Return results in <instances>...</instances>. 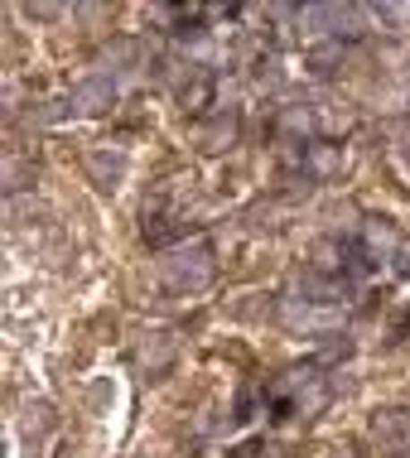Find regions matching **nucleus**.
I'll use <instances>...</instances> for the list:
<instances>
[{
  "label": "nucleus",
  "mask_w": 410,
  "mask_h": 458,
  "mask_svg": "<svg viewBox=\"0 0 410 458\" xmlns=\"http://www.w3.org/2000/svg\"><path fill=\"white\" fill-rule=\"evenodd\" d=\"M213 251L208 246H189V251H174L169 261H159V280L169 284L174 294H193L213 280Z\"/></svg>",
  "instance_id": "f257e3e1"
},
{
  "label": "nucleus",
  "mask_w": 410,
  "mask_h": 458,
  "mask_svg": "<svg viewBox=\"0 0 410 458\" xmlns=\"http://www.w3.org/2000/svg\"><path fill=\"white\" fill-rule=\"evenodd\" d=\"M363 5H309L300 10V24H309V34H329V39H357L367 30Z\"/></svg>",
  "instance_id": "f03ea898"
},
{
  "label": "nucleus",
  "mask_w": 410,
  "mask_h": 458,
  "mask_svg": "<svg viewBox=\"0 0 410 458\" xmlns=\"http://www.w3.org/2000/svg\"><path fill=\"white\" fill-rule=\"evenodd\" d=\"M237 135H242V121H237V111H218L213 121H203L198 126V150L203 155H222V150H232L237 145Z\"/></svg>",
  "instance_id": "7ed1b4c3"
},
{
  "label": "nucleus",
  "mask_w": 410,
  "mask_h": 458,
  "mask_svg": "<svg viewBox=\"0 0 410 458\" xmlns=\"http://www.w3.org/2000/svg\"><path fill=\"white\" fill-rule=\"evenodd\" d=\"M111 102H116V82H111V78H87V82L73 88L68 111H73V116H102Z\"/></svg>",
  "instance_id": "20e7f679"
},
{
  "label": "nucleus",
  "mask_w": 410,
  "mask_h": 458,
  "mask_svg": "<svg viewBox=\"0 0 410 458\" xmlns=\"http://www.w3.org/2000/svg\"><path fill=\"white\" fill-rule=\"evenodd\" d=\"M304 174L314 179V183L338 179V174H343V145H333V140H309V145H304Z\"/></svg>",
  "instance_id": "39448f33"
},
{
  "label": "nucleus",
  "mask_w": 410,
  "mask_h": 458,
  "mask_svg": "<svg viewBox=\"0 0 410 458\" xmlns=\"http://www.w3.org/2000/svg\"><path fill=\"white\" fill-rule=\"evenodd\" d=\"M363 246L372 261H391L396 251H401V227H396L391 217H367L363 222Z\"/></svg>",
  "instance_id": "423d86ee"
},
{
  "label": "nucleus",
  "mask_w": 410,
  "mask_h": 458,
  "mask_svg": "<svg viewBox=\"0 0 410 458\" xmlns=\"http://www.w3.org/2000/svg\"><path fill=\"white\" fill-rule=\"evenodd\" d=\"M135 362L150 371V377L169 371V362H174V338H169V333H145L141 348H135Z\"/></svg>",
  "instance_id": "0eeeda50"
},
{
  "label": "nucleus",
  "mask_w": 410,
  "mask_h": 458,
  "mask_svg": "<svg viewBox=\"0 0 410 458\" xmlns=\"http://www.w3.org/2000/svg\"><path fill=\"white\" fill-rule=\"evenodd\" d=\"M343 58H347L343 39H324V44H309L304 48V68L314 72V78H333V72L343 68Z\"/></svg>",
  "instance_id": "6e6552de"
},
{
  "label": "nucleus",
  "mask_w": 410,
  "mask_h": 458,
  "mask_svg": "<svg viewBox=\"0 0 410 458\" xmlns=\"http://www.w3.org/2000/svg\"><path fill=\"white\" fill-rule=\"evenodd\" d=\"M309 266H314V276H343L347 246L338 237H319L314 246H309Z\"/></svg>",
  "instance_id": "1a4fd4ad"
},
{
  "label": "nucleus",
  "mask_w": 410,
  "mask_h": 458,
  "mask_svg": "<svg viewBox=\"0 0 410 458\" xmlns=\"http://www.w3.org/2000/svg\"><path fill=\"white\" fill-rule=\"evenodd\" d=\"M338 309H300V304H285V324L290 328H309V333H329V328H338Z\"/></svg>",
  "instance_id": "9d476101"
},
{
  "label": "nucleus",
  "mask_w": 410,
  "mask_h": 458,
  "mask_svg": "<svg viewBox=\"0 0 410 458\" xmlns=\"http://www.w3.org/2000/svg\"><path fill=\"white\" fill-rule=\"evenodd\" d=\"M121 169H126V159H121V155H107V150H92V155H87V174H92V183H97L102 193H111V189L121 183Z\"/></svg>",
  "instance_id": "9b49d317"
},
{
  "label": "nucleus",
  "mask_w": 410,
  "mask_h": 458,
  "mask_svg": "<svg viewBox=\"0 0 410 458\" xmlns=\"http://www.w3.org/2000/svg\"><path fill=\"white\" fill-rule=\"evenodd\" d=\"M372 435L387 444H406L410 439V411H377L372 415Z\"/></svg>",
  "instance_id": "f8f14e48"
},
{
  "label": "nucleus",
  "mask_w": 410,
  "mask_h": 458,
  "mask_svg": "<svg viewBox=\"0 0 410 458\" xmlns=\"http://www.w3.org/2000/svg\"><path fill=\"white\" fill-rule=\"evenodd\" d=\"M179 102H184V111H203L213 102V78H208V72H193V82L179 88Z\"/></svg>",
  "instance_id": "ddd939ff"
},
{
  "label": "nucleus",
  "mask_w": 410,
  "mask_h": 458,
  "mask_svg": "<svg viewBox=\"0 0 410 458\" xmlns=\"http://www.w3.org/2000/svg\"><path fill=\"white\" fill-rule=\"evenodd\" d=\"M102 64H111V68H135V64H141V44H135V39H116V44L102 54Z\"/></svg>",
  "instance_id": "4468645a"
},
{
  "label": "nucleus",
  "mask_w": 410,
  "mask_h": 458,
  "mask_svg": "<svg viewBox=\"0 0 410 458\" xmlns=\"http://www.w3.org/2000/svg\"><path fill=\"white\" fill-rule=\"evenodd\" d=\"M280 126L295 131V135H309V131H314V111H309V106H285L280 111Z\"/></svg>",
  "instance_id": "2eb2a0df"
},
{
  "label": "nucleus",
  "mask_w": 410,
  "mask_h": 458,
  "mask_svg": "<svg viewBox=\"0 0 410 458\" xmlns=\"http://www.w3.org/2000/svg\"><path fill=\"white\" fill-rule=\"evenodd\" d=\"M48 425H54V405H48V401H34L30 411H24V429H30V435H44Z\"/></svg>",
  "instance_id": "dca6fc26"
},
{
  "label": "nucleus",
  "mask_w": 410,
  "mask_h": 458,
  "mask_svg": "<svg viewBox=\"0 0 410 458\" xmlns=\"http://www.w3.org/2000/svg\"><path fill=\"white\" fill-rule=\"evenodd\" d=\"M30 15L34 20H54V15H64V10H58V5H30Z\"/></svg>",
  "instance_id": "f3484780"
},
{
  "label": "nucleus",
  "mask_w": 410,
  "mask_h": 458,
  "mask_svg": "<svg viewBox=\"0 0 410 458\" xmlns=\"http://www.w3.org/2000/svg\"><path fill=\"white\" fill-rule=\"evenodd\" d=\"M333 458H357V454H353V449H338V454H333Z\"/></svg>",
  "instance_id": "a211bd4d"
},
{
  "label": "nucleus",
  "mask_w": 410,
  "mask_h": 458,
  "mask_svg": "<svg viewBox=\"0 0 410 458\" xmlns=\"http://www.w3.org/2000/svg\"><path fill=\"white\" fill-rule=\"evenodd\" d=\"M406 165H410V159H406Z\"/></svg>",
  "instance_id": "6ab92c4d"
}]
</instances>
